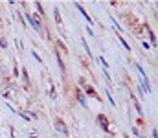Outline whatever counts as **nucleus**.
Wrapping results in <instances>:
<instances>
[{
	"label": "nucleus",
	"mask_w": 158,
	"mask_h": 138,
	"mask_svg": "<svg viewBox=\"0 0 158 138\" xmlns=\"http://www.w3.org/2000/svg\"><path fill=\"white\" fill-rule=\"evenodd\" d=\"M96 122H98V125L101 127L103 133H107V135H110V136L114 135V133L110 131V120L107 118V114H98V116H96Z\"/></svg>",
	"instance_id": "f257e3e1"
},
{
	"label": "nucleus",
	"mask_w": 158,
	"mask_h": 138,
	"mask_svg": "<svg viewBox=\"0 0 158 138\" xmlns=\"http://www.w3.org/2000/svg\"><path fill=\"white\" fill-rule=\"evenodd\" d=\"M53 125H55V129H57V133H61L63 136H70V131H68V127H66V123L57 116L55 120H53Z\"/></svg>",
	"instance_id": "f03ea898"
},
{
	"label": "nucleus",
	"mask_w": 158,
	"mask_h": 138,
	"mask_svg": "<svg viewBox=\"0 0 158 138\" xmlns=\"http://www.w3.org/2000/svg\"><path fill=\"white\" fill-rule=\"evenodd\" d=\"M81 90H83V94H85L86 98H94V99H98V101H101V96H99V94L96 92V89H94L92 85H85V87H83Z\"/></svg>",
	"instance_id": "7ed1b4c3"
},
{
	"label": "nucleus",
	"mask_w": 158,
	"mask_h": 138,
	"mask_svg": "<svg viewBox=\"0 0 158 138\" xmlns=\"http://www.w3.org/2000/svg\"><path fill=\"white\" fill-rule=\"evenodd\" d=\"M74 96H76V99L79 101V105H81L83 109H88V103H86V96L83 94V90H81L79 87H76V89H74Z\"/></svg>",
	"instance_id": "20e7f679"
},
{
	"label": "nucleus",
	"mask_w": 158,
	"mask_h": 138,
	"mask_svg": "<svg viewBox=\"0 0 158 138\" xmlns=\"http://www.w3.org/2000/svg\"><path fill=\"white\" fill-rule=\"evenodd\" d=\"M76 7H77V11H79V13H81V15H83V17H85V20H86V22H88V26H90V28H92V24H94V19H92V17H90V15H88V13H86V9H85V7H83V6H81V4H77V2H76Z\"/></svg>",
	"instance_id": "39448f33"
},
{
	"label": "nucleus",
	"mask_w": 158,
	"mask_h": 138,
	"mask_svg": "<svg viewBox=\"0 0 158 138\" xmlns=\"http://www.w3.org/2000/svg\"><path fill=\"white\" fill-rule=\"evenodd\" d=\"M20 77H22V81H24V87H26V90H30V87H31V81H30V76H28V68H26V66H22V70H20Z\"/></svg>",
	"instance_id": "423d86ee"
},
{
	"label": "nucleus",
	"mask_w": 158,
	"mask_h": 138,
	"mask_svg": "<svg viewBox=\"0 0 158 138\" xmlns=\"http://www.w3.org/2000/svg\"><path fill=\"white\" fill-rule=\"evenodd\" d=\"M125 22H127V24H129L132 30H134L136 26H140V20H138V17H134V15H127V17H125Z\"/></svg>",
	"instance_id": "0eeeda50"
},
{
	"label": "nucleus",
	"mask_w": 158,
	"mask_h": 138,
	"mask_svg": "<svg viewBox=\"0 0 158 138\" xmlns=\"http://www.w3.org/2000/svg\"><path fill=\"white\" fill-rule=\"evenodd\" d=\"M53 53H55L57 65H59V68H61V72H63V76H64V74H66V65H64V61H63V57H61V53H59L57 50H53Z\"/></svg>",
	"instance_id": "6e6552de"
},
{
	"label": "nucleus",
	"mask_w": 158,
	"mask_h": 138,
	"mask_svg": "<svg viewBox=\"0 0 158 138\" xmlns=\"http://www.w3.org/2000/svg\"><path fill=\"white\" fill-rule=\"evenodd\" d=\"M55 50H57V52H59V53H61V52H63V53H64V55H66V53H68V48H66V46H64V43H63V41H61V39H55Z\"/></svg>",
	"instance_id": "1a4fd4ad"
},
{
	"label": "nucleus",
	"mask_w": 158,
	"mask_h": 138,
	"mask_svg": "<svg viewBox=\"0 0 158 138\" xmlns=\"http://www.w3.org/2000/svg\"><path fill=\"white\" fill-rule=\"evenodd\" d=\"M33 6H35V9H37V15H39L40 19H44V17H46V13H44L42 4H40V2H33Z\"/></svg>",
	"instance_id": "9d476101"
},
{
	"label": "nucleus",
	"mask_w": 158,
	"mask_h": 138,
	"mask_svg": "<svg viewBox=\"0 0 158 138\" xmlns=\"http://www.w3.org/2000/svg\"><path fill=\"white\" fill-rule=\"evenodd\" d=\"M147 37H149V41H151V48H155V46H156V35H155V31H153V30H149V31H147Z\"/></svg>",
	"instance_id": "9b49d317"
},
{
	"label": "nucleus",
	"mask_w": 158,
	"mask_h": 138,
	"mask_svg": "<svg viewBox=\"0 0 158 138\" xmlns=\"http://www.w3.org/2000/svg\"><path fill=\"white\" fill-rule=\"evenodd\" d=\"M53 17H55V22L61 26V24H63V19H61V11H59V7H53Z\"/></svg>",
	"instance_id": "f8f14e48"
},
{
	"label": "nucleus",
	"mask_w": 158,
	"mask_h": 138,
	"mask_svg": "<svg viewBox=\"0 0 158 138\" xmlns=\"http://www.w3.org/2000/svg\"><path fill=\"white\" fill-rule=\"evenodd\" d=\"M81 44H83V48H85V52H86V55L92 59V50H90V46L86 44V41H85V37H81Z\"/></svg>",
	"instance_id": "ddd939ff"
},
{
	"label": "nucleus",
	"mask_w": 158,
	"mask_h": 138,
	"mask_svg": "<svg viewBox=\"0 0 158 138\" xmlns=\"http://www.w3.org/2000/svg\"><path fill=\"white\" fill-rule=\"evenodd\" d=\"M48 81H50V98H52V99H57V92H55L53 81H52V79H48Z\"/></svg>",
	"instance_id": "4468645a"
},
{
	"label": "nucleus",
	"mask_w": 158,
	"mask_h": 138,
	"mask_svg": "<svg viewBox=\"0 0 158 138\" xmlns=\"http://www.w3.org/2000/svg\"><path fill=\"white\" fill-rule=\"evenodd\" d=\"M116 35H118V39H119V43H121V46H123V48H125L127 52H131V46L127 44V41H125V39L121 37V33H118V31H116Z\"/></svg>",
	"instance_id": "2eb2a0df"
},
{
	"label": "nucleus",
	"mask_w": 158,
	"mask_h": 138,
	"mask_svg": "<svg viewBox=\"0 0 158 138\" xmlns=\"http://www.w3.org/2000/svg\"><path fill=\"white\" fill-rule=\"evenodd\" d=\"M98 61L101 63V66H103V70H105V72H109V63L105 61V57H103V55H99V57H98Z\"/></svg>",
	"instance_id": "dca6fc26"
},
{
	"label": "nucleus",
	"mask_w": 158,
	"mask_h": 138,
	"mask_svg": "<svg viewBox=\"0 0 158 138\" xmlns=\"http://www.w3.org/2000/svg\"><path fill=\"white\" fill-rule=\"evenodd\" d=\"M24 112L28 114V118H30V120H31V118H33V120H37V118H39V114H37L35 111H31V109H26Z\"/></svg>",
	"instance_id": "f3484780"
},
{
	"label": "nucleus",
	"mask_w": 158,
	"mask_h": 138,
	"mask_svg": "<svg viewBox=\"0 0 158 138\" xmlns=\"http://www.w3.org/2000/svg\"><path fill=\"white\" fill-rule=\"evenodd\" d=\"M15 112H17V114H19V116H20V118H22V120H24V122H31V120H30V118H28V114H26V112H24V111H22V109H19V111H15Z\"/></svg>",
	"instance_id": "a211bd4d"
},
{
	"label": "nucleus",
	"mask_w": 158,
	"mask_h": 138,
	"mask_svg": "<svg viewBox=\"0 0 158 138\" xmlns=\"http://www.w3.org/2000/svg\"><path fill=\"white\" fill-rule=\"evenodd\" d=\"M31 55H33V59H35L37 63H40V65L44 63V61H42V57L39 55V52H37V50H31Z\"/></svg>",
	"instance_id": "6ab92c4d"
},
{
	"label": "nucleus",
	"mask_w": 158,
	"mask_h": 138,
	"mask_svg": "<svg viewBox=\"0 0 158 138\" xmlns=\"http://www.w3.org/2000/svg\"><path fill=\"white\" fill-rule=\"evenodd\" d=\"M0 48H2V50H6V48H7V39H6L4 35H0Z\"/></svg>",
	"instance_id": "aec40b11"
},
{
	"label": "nucleus",
	"mask_w": 158,
	"mask_h": 138,
	"mask_svg": "<svg viewBox=\"0 0 158 138\" xmlns=\"http://www.w3.org/2000/svg\"><path fill=\"white\" fill-rule=\"evenodd\" d=\"M107 98H109L110 105H112V107H116V101H114V98H112V94H110V89H107Z\"/></svg>",
	"instance_id": "412c9836"
},
{
	"label": "nucleus",
	"mask_w": 158,
	"mask_h": 138,
	"mask_svg": "<svg viewBox=\"0 0 158 138\" xmlns=\"http://www.w3.org/2000/svg\"><path fill=\"white\" fill-rule=\"evenodd\" d=\"M13 77L19 79V66H17V63H13Z\"/></svg>",
	"instance_id": "4be33fe9"
},
{
	"label": "nucleus",
	"mask_w": 158,
	"mask_h": 138,
	"mask_svg": "<svg viewBox=\"0 0 158 138\" xmlns=\"http://www.w3.org/2000/svg\"><path fill=\"white\" fill-rule=\"evenodd\" d=\"M2 96L9 99V98H11V92H9V89H2Z\"/></svg>",
	"instance_id": "5701e85b"
},
{
	"label": "nucleus",
	"mask_w": 158,
	"mask_h": 138,
	"mask_svg": "<svg viewBox=\"0 0 158 138\" xmlns=\"http://www.w3.org/2000/svg\"><path fill=\"white\" fill-rule=\"evenodd\" d=\"M85 85H88V83H86V79H85V77L81 76V77H79V89H83Z\"/></svg>",
	"instance_id": "b1692460"
},
{
	"label": "nucleus",
	"mask_w": 158,
	"mask_h": 138,
	"mask_svg": "<svg viewBox=\"0 0 158 138\" xmlns=\"http://www.w3.org/2000/svg\"><path fill=\"white\" fill-rule=\"evenodd\" d=\"M132 135H136V138H142V135H140V129H138V127H132Z\"/></svg>",
	"instance_id": "393cba45"
},
{
	"label": "nucleus",
	"mask_w": 158,
	"mask_h": 138,
	"mask_svg": "<svg viewBox=\"0 0 158 138\" xmlns=\"http://www.w3.org/2000/svg\"><path fill=\"white\" fill-rule=\"evenodd\" d=\"M151 138H158V129L156 127H153V131H151Z\"/></svg>",
	"instance_id": "a878e982"
},
{
	"label": "nucleus",
	"mask_w": 158,
	"mask_h": 138,
	"mask_svg": "<svg viewBox=\"0 0 158 138\" xmlns=\"http://www.w3.org/2000/svg\"><path fill=\"white\" fill-rule=\"evenodd\" d=\"M86 33H88L90 37H94V31H92V28H90V26H86Z\"/></svg>",
	"instance_id": "bb28decb"
},
{
	"label": "nucleus",
	"mask_w": 158,
	"mask_h": 138,
	"mask_svg": "<svg viewBox=\"0 0 158 138\" xmlns=\"http://www.w3.org/2000/svg\"><path fill=\"white\" fill-rule=\"evenodd\" d=\"M109 138H112V136H109Z\"/></svg>",
	"instance_id": "cd10ccee"
}]
</instances>
